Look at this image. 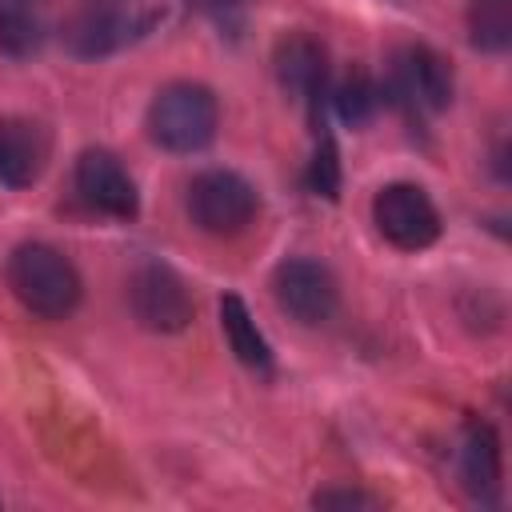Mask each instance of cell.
<instances>
[{
    "label": "cell",
    "instance_id": "ac0fdd59",
    "mask_svg": "<svg viewBox=\"0 0 512 512\" xmlns=\"http://www.w3.org/2000/svg\"><path fill=\"white\" fill-rule=\"evenodd\" d=\"M316 508H380L384 500L380 496H368L360 488H324L312 496Z\"/></svg>",
    "mask_w": 512,
    "mask_h": 512
},
{
    "label": "cell",
    "instance_id": "5bb4252c",
    "mask_svg": "<svg viewBox=\"0 0 512 512\" xmlns=\"http://www.w3.org/2000/svg\"><path fill=\"white\" fill-rule=\"evenodd\" d=\"M48 24L40 0H0V52L12 60H28L44 48Z\"/></svg>",
    "mask_w": 512,
    "mask_h": 512
},
{
    "label": "cell",
    "instance_id": "6da1fadb",
    "mask_svg": "<svg viewBox=\"0 0 512 512\" xmlns=\"http://www.w3.org/2000/svg\"><path fill=\"white\" fill-rule=\"evenodd\" d=\"M8 288L40 320H64L80 304V272L52 244H20L8 256Z\"/></svg>",
    "mask_w": 512,
    "mask_h": 512
},
{
    "label": "cell",
    "instance_id": "7c38bea8",
    "mask_svg": "<svg viewBox=\"0 0 512 512\" xmlns=\"http://www.w3.org/2000/svg\"><path fill=\"white\" fill-rule=\"evenodd\" d=\"M456 472H460V484L472 500L496 504V496H500V440H496L492 424H484V420L464 424Z\"/></svg>",
    "mask_w": 512,
    "mask_h": 512
},
{
    "label": "cell",
    "instance_id": "9c48e42d",
    "mask_svg": "<svg viewBox=\"0 0 512 512\" xmlns=\"http://www.w3.org/2000/svg\"><path fill=\"white\" fill-rule=\"evenodd\" d=\"M152 24H156V16H132L128 8H96V4H88L80 16H72L64 24V44L76 56H108V52L140 40Z\"/></svg>",
    "mask_w": 512,
    "mask_h": 512
},
{
    "label": "cell",
    "instance_id": "4fadbf2b",
    "mask_svg": "<svg viewBox=\"0 0 512 512\" xmlns=\"http://www.w3.org/2000/svg\"><path fill=\"white\" fill-rule=\"evenodd\" d=\"M220 328H224V340H228V348L236 352L240 364H248L252 372H272L268 340H264V332L256 328L248 304H244L236 292H228V296L220 300Z\"/></svg>",
    "mask_w": 512,
    "mask_h": 512
},
{
    "label": "cell",
    "instance_id": "7a4b0ae2",
    "mask_svg": "<svg viewBox=\"0 0 512 512\" xmlns=\"http://www.w3.org/2000/svg\"><path fill=\"white\" fill-rule=\"evenodd\" d=\"M144 124H148V136L164 152H200L216 136L220 104L212 88L192 84V80H172L152 96Z\"/></svg>",
    "mask_w": 512,
    "mask_h": 512
},
{
    "label": "cell",
    "instance_id": "9a60e30c",
    "mask_svg": "<svg viewBox=\"0 0 512 512\" xmlns=\"http://www.w3.org/2000/svg\"><path fill=\"white\" fill-rule=\"evenodd\" d=\"M468 40L480 52H504L512 44V4L508 0H476L468 8Z\"/></svg>",
    "mask_w": 512,
    "mask_h": 512
},
{
    "label": "cell",
    "instance_id": "ffe728a7",
    "mask_svg": "<svg viewBox=\"0 0 512 512\" xmlns=\"http://www.w3.org/2000/svg\"><path fill=\"white\" fill-rule=\"evenodd\" d=\"M88 4H96V8H128L132 0H88Z\"/></svg>",
    "mask_w": 512,
    "mask_h": 512
},
{
    "label": "cell",
    "instance_id": "30bf717a",
    "mask_svg": "<svg viewBox=\"0 0 512 512\" xmlns=\"http://www.w3.org/2000/svg\"><path fill=\"white\" fill-rule=\"evenodd\" d=\"M52 160V132L32 116H4L0 120V184L28 188L44 176Z\"/></svg>",
    "mask_w": 512,
    "mask_h": 512
},
{
    "label": "cell",
    "instance_id": "d6986e66",
    "mask_svg": "<svg viewBox=\"0 0 512 512\" xmlns=\"http://www.w3.org/2000/svg\"><path fill=\"white\" fill-rule=\"evenodd\" d=\"M196 8H200L212 24H220V28H240V20H244V12L252 8V0H196Z\"/></svg>",
    "mask_w": 512,
    "mask_h": 512
},
{
    "label": "cell",
    "instance_id": "2e32d148",
    "mask_svg": "<svg viewBox=\"0 0 512 512\" xmlns=\"http://www.w3.org/2000/svg\"><path fill=\"white\" fill-rule=\"evenodd\" d=\"M336 112L344 124L364 128L376 112H380V88L364 68H352L340 84H336Z\"/></svg>",
    "mask_w": 512,
    "mask_h": 512
},
{
    "label": "cell",
    "instance_id": "52a82bcc",
    "mask_svg": "<svg viewBox=\"0 0 512 512\" xmlns=\"http://www.w3.org/2000/svg\"><path fill=\"white\" fill-rule=\"evenodd\" d=\"M392 96L412 112H444L452 104V64L428 44L400 48L392 60Z\"/></svg>",
    "mask_w": 512,
    "mask_h": 512
},
{
    "label": "cell",
    "instance_id": "8992f818",
    "mask_svg": "<svg viewBox=\"0 0 512 512\" xmlns=\"http://www.w3.org/2000/svg\"><path fill=\"white\" fill-rule=\"evenodd\" d=\"M272 296H276L280 312H288L296 324H308V328L328 324L340 304L336 276L320 260H308V256H292V260L276 264Z\"/></svg>",
    "mask_w": 512,
    "mask_h": 512
},
{
    "label": "cell",
    "instance_id": "5b68a950",
    "mask_svg": "<svg viewBox=\"0 0 512 512\" xmlns=\"http://www.w3.org/2000/svg\"><path fill=\"white\" fill-rule=\"evenodd\" d=\"M376 232L404 252H420L440 236V212L420 184H384L372 200Z\"/></svg>",
    "mask_w": 512,
    "mask_h": 512
},
{
    "label": "cell",
    "instance_id": "ba28073f",
    "mask_svg": "<svg viewBox=\"0 0 512 512\" xmlns=\"http://www.w3.org/2000/svg\"><path fill=\"white\" fill-rule=\"evenodd\" d=\"M76 192L80 200L112 220H132L140 212V196L136 184L128 176V168L120 164V156H112L108 148H88L76 160Z\"/></svg>",
    "mask_w": 512,
    "mask_h": 512
},
{
    "label": "cell",
    "instance_id": "277c9868",
    "mask_svg": "<svg viewBox=\"0 0 512 512\" xmlns=\"http://www.w3.org/2000/svg\"><path fill=\"white\" fill-rule=\"evenodd\" d=\"M128 304L148 332H184L196 316L188 280L160 260L136 264V272L128 276Z\"/></svg>",
    "mask_w": 512,
    "mask_h": 512
},
{
    "label": "cell",
    "instance_id": "3957f363",
    "mask_svg": "<svg viewBox=\"0 0 512 512\" xmlns=\"http://www.w3.org/2000/svg\"><path fill=\"white\" fill-rule=\"evenodd\" d=\"M184 204H188L192 224L208 236H236L260 212L256 188L232 168H208V172L192 176Z\"/></svg>",
    "mask_w": 512,
    "mask_h": 512
},
{
    "label": "cell",
    "instance_id": "8fae6325",
    "mask_svg": "<svg viewBox=\"0 0 512 512\" xmlns=\"http://www.w3.org/2000/svg\"><path fill=\"white\" fill-rule=\"evenodd\" d=\"M272 68H276V80L288 96L312 104V112L320 108L324 80H328V48L316 36H308V32L280 36V44L272 52Z\"/></svg>",
    "mask_w": 512,
    "mask_h": 512
},
{
    "label": "cell",
    "instance_id": "e0dca14e",
    "mask_svg": "<svg viewBox=\"0 0 512 512\" xmlns=\"http://www.w3.org/2000/svg\"><path fill=\"white\" fill-rule=\"evenodd\" d=\"M320 140H316V156H312V164H308V188L316 192V196H336V188H340V160H336V144H332V136L328 132H316Z\"/></svg>",
    "mask_w": 512,
    "mask_h": 512
}]
</instances>
